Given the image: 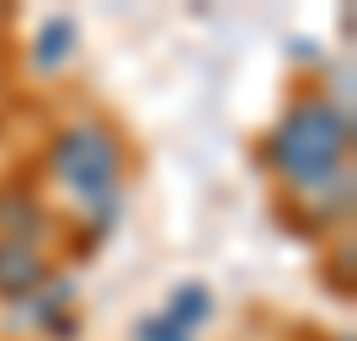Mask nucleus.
I'll use <instances>...</instances> for the list:
<instances>
[{"mask_svg": "<svg viewBox=\"0 0 357 341\" xmlns=\"http://www.w3.org/2000/svg\"><path fill=\"white\" fill-rule=\"evenodd\" d=\"M48 262L38 245H22V240H0V294L6 298H27L32 288H43Z\"/></svg>", "mask_w": 357, "mask_h": 341, "instance_id": "7ed1b4c3", "label": "nucleus"}, {"mask_svg": "<svg viewBox=\"0 0 357 341\" xmlns=\"http://www.w3.org/2000/svg\"><path fill=\"white\" fill-rule=\"evenodd\" d=\"M48 171H54V181L75 203L102 213V224H107V213L118 203V187H123V149L112 139V128H102V123H70L54 139Z\"/></svg>", "mask_w": 357, "mask_h": 341, "instance_id": "f03ea898", "label": "nucleus"}, {"mask_svg": "<svg viewBox=\"0 0 357 341\" xmlns=\"http://www.w3.org/2000/svg\"><path fill=\"white\" fill-rule=\"evenodd\" d=\"M208 315H213V294L203 288V282H181L176 294H171V304L160 310V320H165L171 331H181V336L192 341V336H197V326H203Z\"/></svg>", "mask_w": 357, "mask_h": 341, "instance_id": "39448f33", "label": "nucleus"}, {"mask_svg": "<svg viewBox=\"0 0 357 341\" xmlns=\"http://www.w3.org/2000/svg\"><path fill=\"white\" fill-rule=\"evenodd\" d=\"M43 203L32 192H22V187H6L0 192V240H22V245H38V235H43Z\"/></svg>", "mask_w": 357, "mask_h": 341, "instance_id": "20e7f679", "label": "nucleus"}, {"mask_svg": "<svg viewBox=\"0 0 357 341\" xmlns=\"http://www.w3.org/2000/svg\"><path fill=\"white\" fill-rule=\"evenodd\" d=\"M70 48H75V22L54 16V22H43L38 43H32V64H38V70H59V64L70 59Z\"/></svg>", "mask_w": 357, "mask_h": 341, "instance_id": "423d86ee", "label": "nucleus"}, {"mask_svg": "<svg viewBox=\"0 0 357 341\" xmlns=\"http://www.w3.org/2000/svg\"><path fill=\"white\" fill-rule=\"evenodd\" d=\"M347 149H352V118H347V107L304 96V102L288 107L283 123L267 134L261 160L298 197H326V213H331V197H336V208H347V197H352Z\"/></svg>", "mask_w": 357, "mask_h": 341, "instance_id": "f257e3e1", "label": "nucleus"}]
</instances>
